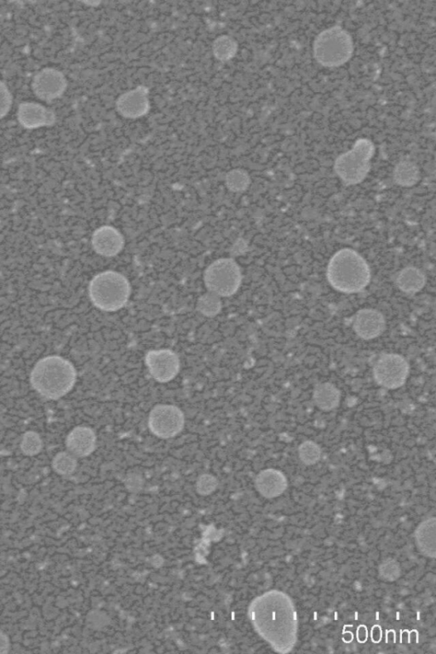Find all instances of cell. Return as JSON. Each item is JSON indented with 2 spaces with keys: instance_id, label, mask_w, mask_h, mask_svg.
Listing matches in <instances>:
<instances>
[{
  "instance_id": "cell-1",
  "label": "cell",
  "mask_w": 436,
  "mask_h": 654,
  "mask_svg": "<svg viewBox=\"0 0 436 654\" xmlns=\"http://www.w3.org/2000/svg\"><path fill=\"white\" fill-rule=\"evenodd\" d=\"M255 629L277 652H290L297 641L294 604L281 591H271L255 599L249 607Z\"/></svg>"
},
{
  "instance_id": "cell-2",
  "label": "cell",
  "mask_w": 436,
  "mask_h": 654,
  "mask_svg": "<svg viewBox=\"0 0 436 654\" xmlns=\"http://www.w3.org/2000/svg\"><path fill=\"white\" fill-rule=\"evenodd\" d=\"M327 277L330 285L344 293H357L371 281V270L367 261L352 249L344 248L329 261Z\"/></svg>"
},
{
  "instance_id": "cell-3",
  "label": "cell",
  "mask_w": 436,
  "mask_h": 654,
  "mask_svg": "<svg viewBox=\"0 0 436 654\" xmlns=\"http://www.w3.org/2000/svg\"><path fill=\"white\" fill-rule=\"evenodd\" d=\"M77 373L71 362L59 356L44 358L32 369L30 381L41 396L59 400L75 386Z\"/></svg>"
},
{
  "instance_id": "cell-4",
  "label": "cell",
  "mask_w": 436,
  "mask_h": 654,
  "mask_svg": "<svg viewBox=\"0 0 436 654\" xmlns=\"http://www.w3.org/2000/svg\"><path fill=\"white\" fill-rule=\"evenodd\" d=\"M131 294L129 281L124 275L106 271L95 277L89 286V296L95 307L113 312L126 305Z\"/></svg>"
},
{
  "instance_id": "cell-5",
  "label": "cell",
  "mask_w": 436,
  "mask_h": 654,
  "mask_svg": "<svg viewBox=\"0 0 436 654\" xmlns=\"http://www.w3.org/2000/svg\"><path fill=\"white\" fill-rule=\"evenodd\" d=\"M353 52L351 35L341 27L320 32L314 43V56L324 67L334 68L346 63Z\"/></svg>"
},
{
  "instance_id": "cell-6",
  "label": "cell",
  "mask_w": 436,
  "mask_h": 654,
  "mask_svg": "<svg viewBox=\"0 0 436 654\" xmlns=\"http://www.w3.org/2000/svg\"><path fill=\"white\" fill-rule=\"evenodd\" d=\"M375 153V147L368 139H360L353 149L341 155L336 159V174L346 185H356L363 181L368 174L370 160Z\"/></svg>"
},
{
  "instance_id": "cell-7",
  "label": "cell",
  "mask_w": 436,
  "mask_h": 654,
  "mask_svg": "<svg viewBox=\"0 0 436 654\" xmlns=\"http://www.w3.org/2000/svg\"><path fill=\"white\" fill-rule=\"evenodd\" d=\"M205 284L210 293L218 297H230L241 285L240 267L230 258L219 259L212 263L205 272Z\"/></svg>"
},
{
  "instance_id": "cell-8",
  "label": "cell",
  "mask_w": 436,
  "mask_h": 654,
  "mask_svg": "<svg viewBox=\"0 0 436 654\" xmlns=\"http://www.w3.org/2000/svg\"><path fill=\"white\" fill-rule=\"evenodd\" d=\"M409 373L408 362L397 353L382 356L373 369L374 378L377 384L389 389H396L404 385Z\"/></svg>"
},
{
  "instance_id": "cell-9",
  "label": "cell",
  "mask_w": 436,
  "mask_h": 654,
  "mask_svg": "<svg viewBox=\"0 0 436 654\" xmlns=\"http://www.w3.org/2000/svg\"><path fill=\"white\" fill-rule=\"evenodd\" d=\"M183 426V411L175 406L159 405L150 414V429L152 433L159 438L174 437L182 431Z\"/></svg>"
},
{
  "instance_id": "cell-10",
  "label": "cell",
  "mask_w": 436,
  "mask_h": 654,
  "mask_svg": "<svg viewBox=\"0 0 436 654\" xmlns=\"http://www.w3.org/2000/svg\"><path fill=\"white\" fill-rule=\"evenodd\" d=\"M145 361L151 376L159 382L171 381L179 373V358L170 349L151 351L147 353Z\"/></svg>"
},
{
  "instance_id": "cell-11",
  "label": "cell",
  "mask_w": 436,
  "mask_h": 654,
  "mask_svg": "<svg viewBox=\"0 0 436 654\" xmlns=\"http://www.w3.org/2000/svg\"><path fill=\"white\" fill-rule=\"evenodd\" d=\"M67 87L65 78L59 70L44 68L35 77L32 89L44 101H52L61 96Z\"/></svg>"
},
{
  "instance_id": "cell-12",
  "label": "cell",
  "mask_w": 436,
  "mask_h": 654,
  "mask_svg": "<svg viewBox=\"0 0 436 654\" xmlns=\"http://www.w3.org/2000/svg\"><path fill=\"white\" fill-rule=\"evenodd\" d=\"M386 322L380 311L365 308L357 313L353 320V331L362 339H376L384 332Z\"/></svg>"
},
{
  "instance_id": "cell-13",
  "label": "cell",
  "mask_w": 436,
  "mask_h": 654,
  "mask_svg": "<svg viewBox=\"0 0 436 654\" xmlns=\"http://www.w3.org/2000/svg\"><path fill=\"white\" fill-rule=\"evenodd\" d=\"M92 246L98 254L104 257H114L124 248V238L116 229L104 226L97 229L92 236Z\"/></svg>"
},
{
  "instance_id": "cell-14",
  "label": "cell",
  "mask_w": 436,
  "mask_h": 654,
  "mask_svg": "<svg viewBox=\"0 0 436 654\" xmlns=\"http://www.w3.org/2000/svg\"><path fill=\"white\" fill-rule=\"evenodd\" d=\"M20 124L27 129L39 128L53 124L54 114L44 106L34 102H23L18 109Z\"/></svg>"
},
{
  "instance_id": "cell-15",
  "label": "cell",
  "mask_w": 436,
  "mask_h": 654,
  "mask_svg": "<svg viewBox=\"0 0 436 654\" xmlns=\"http://www.w3.org/2000/svg\"><path fill=\"white\" fill-rule=\"evenodd\" d=\"M97 437L95 432L87 427H77L70 432L66 446L70 454L79 458L92 454L96 448Z\"/></svg>"
},
{
  "instance_id": "cell-16",
  "label": "cell",
  "mask_w": 436,
  "mask_h": 654,
  "mask_svg": "<svg viewBox=\"0 0 436 654\" xmlns=\"http://www.w3.org/2000/svg\"><path fill=\"white\" fill-rule=\"evenodd\" d=\"M256 486L262 496L272 499L285 492L287 488V480L281 471L266 470L258 476Z\"/></svg>"
},
{
  "instance_id": "cell-17",
  "label": "cell",
  "mask_w": 436,
  "mask_h": 654,
  "mask_svg": "<svg viewBox=\"0 0 436 654\" xmlns=\"http://www.w3.org/2000/svg\"><path fill=\"white\" fill-rule=\"evenodd\" d=\"M399 289L406 293H416L420 291L426 284L425 274L415 267H406L396 277Z\"/></svg>"
},
{
  "instance_id": "cell-18",
  "label": "cell",
  "mask_w": 436,
  "mask_h": 654,
  "mask_svg": "<svg viewBox=\"0 0 436 654\" xmlns=\"http://www.w3.org/2000/svg\"><path fill=\"white\" fill-rule=\"evenodd\" d=\"M341 400V392L331 382H324L316 387L314 401L320 409L329 411L337 408Z\"/></svg>"
},
{
  "instance_id": "cell-19",
  "label": "cell",
  "mask_w": 436,
  "mask_h": 654,
  "mask_svg": "<svg viewBox=\"0 0 436 654\" xmlns=\"http://www.w3.org/2000/svg\"><path fill=\"white\" fill-rule=\"evenodd\" d=\"M416 541L418 548L422 553L428 557H435V519L431 518L423 521L418 526L416 533Z\"/></svg>"
},
{
  "instance_id": "cell-20",
  "label": "cell",
  "mask_w": 436,
  "mask_h": 654,
  "mask_svg": "<svg viewBox=\"0 0 436 654\" xmlns=\"http://www.w3.org/2000/svg\"><path fill=\"white\" fill-rule=\"evenodd\" d=\"M419 178H420V172L416 164L413 162H402L399 163L394 169V182L400 186H413L418 182Z\"/></svg>"
},
{
  "instance_id": "cell-21",
  "label": "cell",
  "mask_w": 436,
  "mask_h": 654,
  "mask_svg": "<svg viewBox=\"0 0 436 654\" xmlns=\"http://www.w3.org/2000/svg\"><path fill=\"white\" fill-rule=\"evenodd\" d=\"M52 466L59 475L68 476L76 470L77 461L75 456L68 452H60L53 460Z\"/></svg>"
},
{
  "instance_id": "cell-22",
  "label": "cell",
  "mask_w": 436,
  "mask_h": 654,
  "mask_svg": "<svg viewBox=\"0 0 436 654\" xmlns=\"http://www.w3.org/2000/svg\"><path fill=\"white\" fill-rule=\"evenodd\" d=\"M197 308H198V310L201 314L212 317V316L217 315L221 311L222 302L218 296L209 293L203 295L199 299Z\"/></svg>"
},
{
  "instance_id": "cell-23",
  "label": "cell",
  "mask_w": 436,
  "mask_h": 654,
  "mask_svg": "<svg viewBox=\"0 0 436 654\" xmlns=\"http://www.w3.org/2000/svg\"><path fill=\"white\" fill-rule=\"evenodd\" d=\"M299 458L307 466H312L317 463L322 456V450L317 444L313 442H305L299 447Z\"/></svg>"
},
{
  "instance_id": "cell-24",
  "label": "cell",
  "mask_w": 436,
  "mask_h": 654,
  "mask_svg": "<svg viewBox=\"0 0 436 654\" xmlns=\"http://www.w3.org/2000/svg\"><path fill=\"white\" fill-rule=\"evenodd\" d=\"M42 440L34 431L27 432L23 435L22 443H20V449H22L24 454L28 456L38 454L42 449Z\"/></svg>"
},
{
  "instance_id": "cell-25",
  "label": "cell",
  "mask_w": 436,
  "mask_h": 654,
  "mask_svg": "<svg viewBox=\"0 0 436 654\" xmlns=\"http://www.w3.org/2000/svg\"><path fill=\"white\" fill-rule=\"evenodd\" d=\"M249 184V176L244 171H233L227 176L228 188L233 192L244 191L248 188Z\"/></svg>"
},
{
  "instance_id": "cell-26",
  "label": "cell",
  "mask_w": 436,
  "mask_h": 654,
  "mask_svg": "<svg viewBox=\"0 0 436 654\" xmlns=\"http://www.w3.org/2000/svg\"><path fill=\"white\" fill-rule=\"evenodd\" d=\"M12 104V97L6 85L0 81V119L9 113Z\"/></svg>"
},
{
  "instance_id": "cell-27",
  "label": "cell",
  "mask_w": 436,
  "mask_h": 654,
  "mask_svg": "<svg viewBox=\"0 0 436 654\" xmlns=\"http://www.w3.org/2000/svg\"><path fill=\"white\" fill-rule=\"evenodd\" d=\"M198 491L203 495L212 492L217 487V480L213 476L205 475L198 481Z\"/></svg>"
},
{
  "instance_id": "cell-28",
  "label": "cell",
  "mask_w": 436,
  "mask_h": 654,
  "mask_svg": "<svg viewBox=\"0 0 436 654\" xmlns=\"http://www.w3.org/2000/svg\"><path fill=\"white\" fill-rule=\"evenodd\" d=\"M10 640L6 634L0 632V653H6L9 652Z\"/></svg>"
}]
</instances>
